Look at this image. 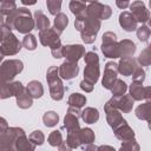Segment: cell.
<instances>
[{
    "mask_svg": "<svg viewBox=\"0 0 151 151\" xmlns=\"http://www.w3.org/2000/svg\"><path fill=\"white\" fill-rule=\"evenodd\" d=\"M74 27L80 32L81 39L85 44H92L96 40L97 33L100 28V20L91 18L87 14L81 18H76Z\"/></svg>",
    "mask_w": 151,
    "mask_h": 151,
    "instance_id": "obj_1",
    "label": "cell"
},
{
    "mask_svg": "<svg viewBox=\"0 0 151 151\" xmlns=\"http://www.w3.org/2000/svg\"><path fill=\"white\" fill-rule=\"evenodd\" d=\"M13 28L22 34H27L34 28V19H32V14L27 8H17L13 19Z\"/></svg>",
    "mask_w": 151,
    "mask_h": 151,
    "instance_id": "obj_2",
    "label": "cell"
},
{
    "mask_svg": "<svg viewBox=\"0 0 151 151\" xmlns=\"http://www.w3.org/2000/svg\"><path fill=\"white\" fill-rule=\"evenodd\" d=\"M46 79L48 83L51 98L53 100H61L64 97L65 87L63 85V81H61L59 74H58V67L57 66H51L47 70Z\"/></svg>",
    "mask_w": 151,
    "mask_h": 151,
    "instance_id": "obj_3",
    "label": "cell"
},
{
    "mask_svg": "<svg viewBox=\"0 0 151 151\" xmlns=\"http://www.w3.org/2000/svg\"><path fill=\"white\" fill-rule=\"evenodd\" d=\"M85 70H84V80L94 85L99 78V58L94 52L85 53Z\"/></svg>",
    "mask_w": 151,
    "mask_h": 151,
    "instance_id": "obj_4",
    "label": "cell"
},
{
    "mask_svg": "<svg viewBox=\"0 0 151 151\" xmlns=\"http://www.w3.org/2000/svg\"><path fill=\"white\" fill-rule=\"evenodd\" d=\"M24 68V64L18 59H9L0 65V84L11 81Z\"/></svg>",
    "mask_w": 151,
    "mask_h": 151,
    "instance_id": "obj_5",
    "label": "cell"
},
{
    "mask_svg": "<svg viewBox=\"0 0 151 151\" xmlns=\"http://www.w3.org/2000/svg\"><path fill=\"white\" fill-rule=\"evenodd\" d=\"M21 50V42L12 33V29L4 27V37L0 45V52L4 55H14Z\"/></svg>",
    "mask_w": 151,
    "mask_h": 151,
    "instance_id": "obj_6",
    "label": "cell"
},
{
    "mask_svg": "<svg viewBox=\"0 0 151 151\" xmlns=\"http://www.w3.org/2000/svg\"><path fill=\"white\" fill-rule=\"evenodd\" d=\"M117 35L113 32H105L103 34V42H101V52L106 58H119V46L116 40Z\"/></svg>",
    "mask_w": 151,
    "mask_h": 151,
    "instance_id": "obj_7",
    "label": "cell"
},
{
    "mask_svg": "<svg viewBox=\"0 0 151 151\" xmlns=\"http://www.w3.org/2000/svg\"><path fill=\"white\" fill-rule=\"evenodd\" d=\"M86 14L91 18H96L99 20H106L111 17L112 9L107 5H103L98 1L90 2L88 6H86Z\"/></svg>",
    "mask_w": 151,
    "mask_h": 151,
    "instance_id": "obj_8",
    "label": "cell"
},
{
    "mask_svg": "<svg viewBox=\"0 0 151 151\" xmlns=\"http://www.w3.org/2000/svg\"><path fill=\"white\" fill-rule=\"evenodd\" d=\"M22 133H25V131L19 127H9L0 133V150H13L15 139Z\"/></svg>",
    "mask_w": 151,
    "mask_h": 151,
    "instance_id": "obj_9",
    "label": "cell"
},
{
    "mask_svg": "<svg viewBox=\"0 0 151 151\" xmlns=\"http://www.w3.org/2000/svg\"><path fill=\"white\" fill-rule=\"evenodd\" d=\"M39 40L41 42V45L44 46H48L51 50L61 47V41L59 39V34L55 32L54 28H45L42 31L39 32Z\"/></svg>",
    "mask_w": 151,
    "mask_h": 151,
    "instance_id": "obj_10",
    "label": "cell"
},
{
    "mask_svg": "<svg viewBox=\"0 0 151 151\" xmlns=\"http://www.w3.org/2000/svg\"><path fill=\"white\" fill-rule=\"evenodd\" d=\"M105 112H106V119H107V123L114 130L116 127L120 126L122 124L126 123V120L123 118V116L120 114V111L118 109H116L114 106L111 105L110 101H107L105 104Z\"/></svg>",
    "mask_w": 151,
    "mask_h": 151,
    "instance_id": "obj_11",
    "label": "cell"
},
{
    "mask_svg": "<svg viewBox=\"0 0 151 151\" xmlns=\"http://www.w3.org/2000/svg\"><path fill=\"white\" fill-rule=\"evenodd\" d=\"M112 106H114L116 109H118L120 112L124 113H129L132 110L133 106V99L131 98L130 94H120V96H113L110 100Z\"/></svg>",
    "mask_w": 151,
    "mask_h": 151,
    "instance_id": "obj_12",
    "label": "cell"
},
{
    "mask_svg": "<svg viewBox=\"0 0 151 151\" xmlns=\"http://www.w3.org/2000/svg\"><path fill=\"white\" fill-rule=\"evenodd\" d=\"M85 55V47L83 45H66L63 47V57L66 58L67 61L77 63L81 57Z\"/></svg>",
    "mask_w": 151,
    "mask_h": 151,
    "instance_id": "obj_13",
    "label": "cell"
},
{
    "mask_svg": "<svg viewBox=\"0 0 151 151\" xmlns=\"http://www.w3.org/2000/svg\"><path fill=\"white\" fill-rule=\"evenodd\" d=\"M130 9H131V14L134 17V19L137 20V22H142L145 24L149 21L150 19V12L146 8V6L142 2V1H133L130 5Z\"/></svg>",
    "mask_w": 151,
    "mask_h": 151,
    "instance_id": "obj_14",
    "label": "cell"
},
{
    "mask_svg": "<svg viewBox=\"0 0 151 151\" xmlns=\"http://www.w3.org/2000/svg\"><path fill=\"white\" fill-rule=\"evenodd\" d=\"M117 73H118V64L113 63V61H109L105 65V70H104V76H103V87L110 90L112 84L114 83V80L117 79Z\"/></svg>",
    "mask_w": 151,
    "mask_h": 151,
    "instance_id": "obj_15",
    "label": "cell"
},
{
    "mask_svg": "<svg viewBox=\"0 0 151 151\" xmlns=\"http://www.w3.org/2000/svg\"><path fill=\"white\" fill-rule=\"evenodd\" d=\"M130 96L133 100H150L151 98V87L146 86L144 87L142 83L139 81H133L132 85L130 86Z\"/></svg>",
    "mask_w": 151,
    "mask_h": 151,
    "instance_id": "obj_16",
    "label": "cell"
},
{
    "mask_svg": "<svg viewBox=\"0 0 151 151\" xmlns=\"http://www.w3.org/2000/svg\"><path fill=\"white\" fill-rule=\"evenodd\" d=\"M79 73V66L77 63H73V61H64L60 67L58 68V74L61 79H65V80H71L73 79L74 77H77Z\"/></svg>",
    "mask_w": 151,
    "mask_h": 151,
    "instance_id": "obj_17",
    "label": "cell"
},
{
    "mask_svg": "<svg viewBox=\"0 0 151 151\" xmlns=\"http://www.w3.org/2000/svg\"><path fill=\"white\" fill-rule=\"evenodd\" d=\"M137 20L131 14V12L124 11L123 13L119 14V25L123 27L124 31L126 32H133L137 28Z\"/></svg>",
    "mask_w": 151,
    "mask_h": 151,
    "instance_id": "obj_18",
    "label": "cell"
},
{
    "mask_svg": "<svg viewBox=\"0 0 151 151\" xmlns=\"http://www.w3.org/2000/svg\"><path fill=\"white\" fill-rule=\"evenodd\" d=\"M137 66L136 60L132 57H123L118 64V72L125 77H130Z\"/></svg>",
    "mask_w": 151,
    "mask_h": 151,
    "instance_id": "obj_19",
    "label": "cell"
},
{
    "mask_svg": "<svg viewBox=\"0 0 151 151\" xmlns=\"http://www.w3.org/2000/svg\"><path fill=\"white\" fill-rule=\"evenodd\" d=\"M113 131H114L116 137H117L119 140H122V142H126V140H130V139H133V138H134V132H133V130L127 125V123L122 124L120 126L116 127Z\"/></svg>",
    "mask_w": 151,
    "mask_h": 151,
    "instance_id": "obj_20",
    "label": "cell"
},
{
    "mask_svg": "<svg viewBox=\"0 0 151 151\" xmlns=\"http://www.w3.org/2000/svg\"><path fill=\"white\" fill-rule=\"evenodd\" d=\"M119 46V55L120 58L123 57H132L133 53L136 52V44L129 39L122 40L118 42Z\"/></svg>",
    "mask_w": 151,
    "mask_h": 151,
    "instance_id": "obj_21",
    "label": "cell"
},
{
    "mask_svg": "<svg viewBox=\"0 0 151 151\" xmlns=\"http://www.w3.org/2000/svg\"><path fill=\"white\" fill-rule=\"evenodd\" d=\"M80 117L83 118V120L87 124H94L98 122L99 119V112L97 109L93 107H86L80 112Z\"/></svg>",
    "mask_w": 151,
    "mask_h": 151,
    "instance_id": "obj_22",
    "label": "cell"
},
{
    "mask_svg": "<svg viewBox=\"0 0 151 151\" xmlns=\"http://www.w3.org/2000/svg\"><path fill=\"white\" fill-rule=\"evenodd\" d=\"M136 116H137V118H139L142 120L150 122V119H151V101L146 100V103L139 105L136 109Z\"/></svg>",
    "mask_w": 151,
    "mask_h": 151,
    "instance_id": "obj_23",
    "label": "cell"
},
{
    "mask_svg": "<svg viewBox=\"0 0 151 151\" xmlns=\"http://www.w3.org/2000/svg\"><path fill=\"white\" fill-rule=\"evenodd\" d=\"M34 27L39 31H42L45 28H48L50 27V20L48 18L40 11H35L34 12Z\"/></svg>",
    "mask_w": 151,
    "mask_h": 151,
    "instance_id": "obj_24",
    "label": "cell"
},
{
    "mask_svg": "<svg viewBox=\"0 0 151 151\" xmlns=\"http://www.w3.org/2000/svg\"><path fill=\"white\" fill-rule=\"evenodd\" d=\"M70 9L76 15V18H81L86 15V5L81 0H71Z\"/></svg>",
    "mask_w": 151,
    "mask_h": 151,
    "instance_id": "obj_25",
    "label": "cell"
},
{
    "mask_svg": "<svg viewBox=\"0 0 151 151\" xmlns=\"http://www.w3.org/2000/svg\"><path fill=\"white\" fill-rule=\"evenodd\" d=\"M27 92L31 94L32 98H40L42 94H44V87L41 85L40 81L38 80H32L27 84V87H26Z\"/></svg>",
    "mask_w": 151,
    "mask_h": 151,
    "instance_id": "obj_26",
    "label": "cell"
},
{
    "mask_svg": "<svg viewBox=\"0 0 151 151\" xmlns=\"http://www.w3.org/2000/svg\"><path fill=\"white\" fill-rule=\"evenodd\" d=\"M68 25V18H67V15L66 14H64V13H61V12H59L58 14H55V19H54V29H55V32L60 35L63 32H64V29L66 28V26Z\"/></svg>",
    "mask_w": 151,
    "mask_h": 151,
    "instance_id": "obj_27",
    "label": "cell"
},
{
    "mask_svg": "<svg viewBox=\"0 0 151 151\" xmlns=\"http://www.w3.org/2000/svg\"><path fill=\"white\" fill-rule=\"evenodd\" d=\"M15 98H17V105H18L20 109H28V107H31L32 104H33V98H32L31 94L27 92L26 87H25V90H24L19 96H17Z\"/></svg>",
    "mask_w": 151,
    "mask_h": 151,
    "instance_id": "obj_28",
    "label": "cell"
},
{
    "mask_svg": "<svg viewBox=\"0 0 151 151\" xmlns=\"http://www.w3.org/2000/svg\"><path fill=\"white\" fill-rule=\"evenodd\" d=\"M67 103H68V106H73V107L80 109L86 104V97L80 94V93H72L70 96Z\"/></svg>",
    "mask_w": 151,
    "mask_h": 151,
    "instance_id": "obj_29",
    "label": "cell"
},
{
    "mask_svg": "<svg viewBox=\"0 0 151 151\" xmlns=\"http://www.w3.org/2000/svg\"><path fill=\"white\" fill-rule=\"evenodd\" d=\"M79 140L80 144L85 143V144H92L94 142V133L91 129L86 127V129H80L79 130Z\"/></svg>",
    "mask_w": 151,
    "mask_h": 151,
    "instance_id": "obj_30",
    "label": "cell"
},
{
    "mask_svg": "<svg viewBox=\"0 0 151 151\" xmlns=\"http://www.w3.org/2000/svg\"><path fill=\"white\" fill-rule=\"evenodd\" d=\"M110 90H111V92H112L113 96H120V94H124L126 92L127 85H126V83H124L123 80H120V79L117 78L114 80V83L112 84V86H111Z\"/></svg>",
    "mask_w": 151,
    "mask_h": 151,
    "instance_id": "obj_31",
    "label": "cell"
},
{
    "mask_svg": "<svg viewBox=\"0 0 151 151\" xmlns=\"http://www.w3.org/2000/svg\"><path fill=\"white\" fill-rule=\"evenodd\" d=\"M59 120V116L54 112V111H48L44 114L42 117V122H44V125L47 126V127H53L57 125Z\"/></svg>",
    "mask_w": 151,
    "mask_h": 151,
    "instance_id": "obj_32",
    "label": "cell"
},
{
    "mask_svg": "<svg viewBox=\"0 0 151 151\" xmlns=\"http://www.w3.org/2000/svg\"><path fill=\"white\" fill-rule=\"evenodd\" d=\"M21 45H22L25 48H27L28 51H33V50L37 48V39H35V37H34L33 34L27 33V34L24 37Z\"/></svg>",
    "mask_w": 151,
    "mask_h": 151,
    "instance_id": "obj_33",
    "label": "cell"
},
{
    "mask_svg": "<svg viewBox=\"0 0 151 151\" xmlns=\"http://www.w3.org/2000/svg\"><path fill=\"white\" fill-rule=\"evenodd\" d=\"M13 96V86L12 83H2L0 84V99H6Z\"/></svg>",
    "mask_w": 151,
    "mask_h": 151,
    "instance_id": "obj_34",
    "label": "cell"
},
{
    "mask_svg": "<svg viewBox=\"0 0 151 151\" xmlns=\"http://www.w3.org/2000/svg\"><path fill=\"white\" fill-rule=\"evenodd\" d=\"M61 2L63 0H46V6H47L48 12L52 15L58 14L61 9Z\"/></svg>",
    "mask_w": 151,
    "mask_h": 151,
    "instance_id": "obj_35",
    "label": "cell"
},
{
    "mask_svg": "<svg viewBox=\"0 0 151 151\" xmlns=\"http://www.w3.org/2000/svg\"><path fill=\"white\" fill-rule=\"evenodd\" d=\"M136 31H137V37L140 41H147L149 40L151 31L146 25H142L140 27H137Z\"/></svg>",
    "mask_w": 151,
    "mask_h": 151,
    "instance_id": "obj_36",
    "label": "cell"
},
{
    "mask_svg": "<svg viewBox=\"0 0 151 151\" xmlns=\"http://www.w3.org/2000/svg\"><path fill=\"white\" fill-rule=\"evenodd\" d=\"M28 139L31 140L32 144H34L35 146L37 145H41L45 140V136L44 133L40 131V130H37V131H33L29 136H28Z\"/></svg>",
    "mask_w": 151,
    "mask_h": 151,
    "instance_id": "obj_37",
    "label": "cell"
},
{
    "mask_svg": "<svg viewBox=\"0 0 151 151\" xmlns=\"http://www.w3.org/2000/svg\"><path fill=\"white\" fill-rule=\"evenodd\" d=\"M48 143L52 145V146H59L60 144H63V136H61V132L55 130V131H52L51 134L48 136Z\"/></svg>",
    "mask_w": 151,
    "mask_h": 151,
    "instance_id": "obj_38",
    "label": "cell"
},
{
    "mask_svg": "<svg viewBox=\"0 0 151 151\" xmlns=\"http://www.w3.org/2000/svg\"><path fill=\"white\" fill-rule=\"evenodd\" d=\"M138 63L140 66H149L151 63V53H150V47L145 48L138 57Z\"/></svg>",
    "mask_w": 151,
    "mask_h": 151,
    "instance_id": "obj_39",
    "label": "cell"
},
{
    "mask_svg": "<svg viewBox=\"0 0 151 151\" xmlns=\"http://www.w3.org/2000/svg\"><path fill=\"white\" fill-rule=\"evenodd\" d=\"M132 76V80L133 81H139V83H143L144 79H145V71L142 68L140 65H137L133 73L131 74Z\"/></svg>",
    "mask_w": 151,
    "mask_h": 151,
    "instance_id": "obj_40",
    "label": "cell"
},
{
    "mask_svg": "<svg viewBox=\"0 0 151 151\" xmlns=\"http://www.w3.org/2000/svg\"><path fill=\"white\" fill-rule=\"evenodd\" d=\"M131 149L139 150V146H138V144L136 143L134 138H133V139H130V140H126V142H123L122 150H131Z\"/></svg>",
    "mask_w": 151,
    "mask_h": 151,
    "instance_id": "obj_41",
    "label": "cell"
},
{
    "mask_svg": "<svg viewBox=\"0 0 151 151\" xmlns=\"http://www.w3.org/2000/svg\"><path fill=\"white\" fill-rule=\"evenodd\" d=\"M80 88L84 90L85 92H92V90H93V85L90 84V83L86 81V80H83V81L80 83Z\"/></svg>",
    "mask_w": 151,
    "mask_h": 151,
    "instance_id": "obj_42",
    "label": "cell"
},
{
    "mask_svg": "<svg viewBox=\"0 0 151 151\" xmlns=\"http://www.w3.org/2000/svg\"><path fill=\"white\" fill-rule=\"evenodd\" d=\"M130 4V0H116V5L120 8V9H125Z\"/></svg>",
    "mask_w": 151,
    "mask_h": 151,
    "instance_id": "obj_43",
    "label": "cell"
},
{
    "mask_svg": "<svg viewBox=\"0 0 151 151\" xmlns=\"http://www.w3.org/2000/svg\"><path fill=\"white\" fill-rule=\"evenodd\" d=\"M7 129H8V124H7V122H6L4 118L0 117V133L5 132Z\"/></svg>",
    "mask_w": 151,
    "mask_h": 151,
    "instance_id": "obj_44",
    "label": "cell"
},
{
    "mask_svg": "<svg viewBox=\"0 0 151 151\" xmlns=\"http://www.w3.org/2000/svg\"><path fill=\"white\" fill-rule=\"evenodd\" d=\"M24 5H27V6H29V5H34L35 2H37V0H20Z\"/></svg>",
    "mask_w": 151,
    "mask_h": 151,
    "instance_id": "obj_45",
    "label": "cell"
},
{
    "mask_svg": "<svg viewBox=\"0 0 151 151\" xmlns=\"http://www.w3.org/2000/svg\"><path fill=\"white\" fill-rule=\"evenodd\" d=\"M1 4H15V0H1Z\"/></svg>",
    "mask_w": 151,
    "mask_h": 151,
    "instance_id": "obj_46",
    "label": "cell"
},
{
    "mask_svg": "<svg viewBox=\"0 0 151 151\" xmlns=\"http://www.w3.org/2000/svg\"><path fill=\"white\" fill-rule=\"evenodd\" d=\"M2 37H4V27L0 26V42H1V40H2Z\"/></svg>",
    "mask_w": 151,
    "mask_h": 151,
    "instance_id": "obj_47",
    "label": "cell"
},
{
    "mask_svg": "<svg viewBox=\"0 0 151 151\" xmlns=\"http://www.w3.org/2000/svg\"><path fill=\"white\" fill-rule=\"evenodd\" d=\"M4 57H5V55H4V54H2L1 52H0V63L2 61V59H4Z\"/></svg>",
    "mask_w": 151,
    "mask_h": 151,
    "instance_id": "obj_48",
    "label": "cell"
},
{
    "mask_svg": "<svg viewBox=\"0 0 151 151\" xmlns=\"http://www.w3.org/2000/svg\"><path fill=\"white\" fill-rule=\"evenodd\" d=\"M83 2H86V1H90V2H92V1H98V0H81Z\"/></svg>",
    "mask_w": 151,
    "mask_h": 151,
    "instance_id": "obj_49",
    "label": "cell"
},
{
    "mask_svg": "<svg viewBox=\"0 0 151 151\" xmlns=\"http://www.w3.org/2000/svg\"><path fill=\"white\" fill-rule=\"evenodd\" d=\"M0 2H1V0H0Z\"/></svg>",
    "mask_w": 151,
    "mask_h": 151,
    "instance_id": "obj_50",
    "label": "cell"
}]
</instances>
